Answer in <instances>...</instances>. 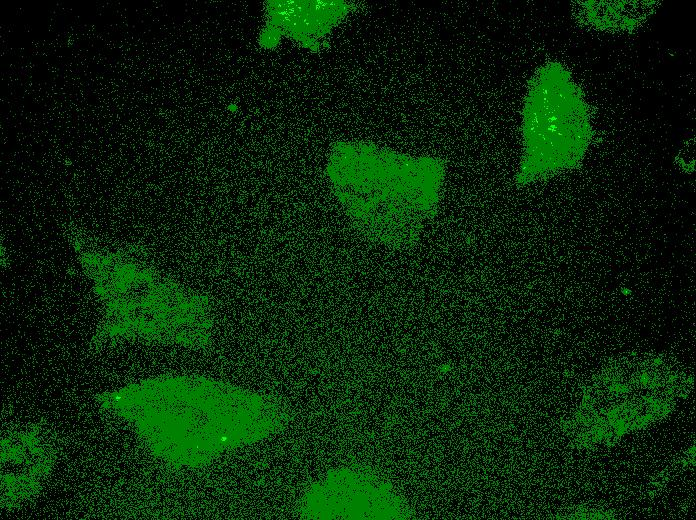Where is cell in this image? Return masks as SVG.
Segmentation results:
<instances>
[{"label":"cell","instance_id":"1","mask_svg":"<svg viewBox=\"0 0 696 520\" xmlns=\"http://www.w3.org/2000/svg\"><path fill=\"white\" fill-rule=\"evenodd\" d=\"M168 434L183 453L215 454L259 442L283 430L288 405L269 394L208 381L170 384Z\"/></svg>","mask_w":696,"mask_h":520},{"label":"cell","instance_id":"2","mask_svg":"<svg viewBox=\"0 0 696 520\" xmlns=\"http://www.w3.org/2000/svg\"><path fill=\"white\" fill-rule=\"evenodd\" d=\"M302 519H404L408 507L390 485L359 468L329 472L311 484L296 506Z\"/></svg>","mask_w":696,"mask_h":520}]
</instances>
